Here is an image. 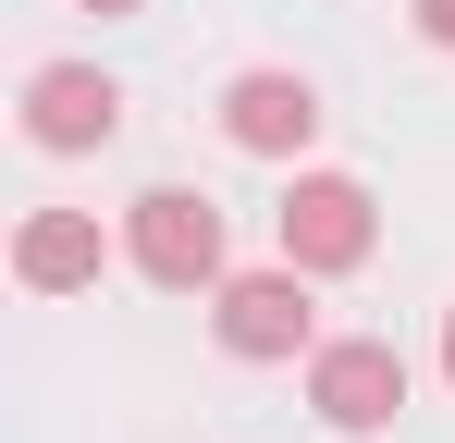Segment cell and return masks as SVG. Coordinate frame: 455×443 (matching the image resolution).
I'll list each match as a JSON object with an SVG mask.
<instances>
[{"mask_svg":"<svg viewBox=\"0 0 455 443\" xmlns=\"http://www.w3.org/2000/svg\"><path fill=\"white\" fill-rule=\"evenodd\" d=\"M124 246H136V271H148L160 295L222 284V210H210L197 185H148V197H136V222H124Z\"/></svg>","mask_w":455,"mask_h":443,"instance_id":"6da1fadb","label":"cell"},{"mask_svg":"<svg viewBox=\"0 0 455 443\" xmlns=\"http://www.w3.org/2000/svg\"><path fill=\"white\" fill-rule=\"evenodd\" d=\"M283 259H296V271H357V259H370V185H345V173H296V185H283Z\"/></svg>","mask_w":455,"mask_h":443,"instance_id":"7a4b0ae2","label":"cell"},{"mask_svg":"<svg viewBox=\"0 0 455 443\" xmlns=\"http://www.w3.org/2000/svg\"><path fill=\"white\" fill-rule=\"evenodd\" d=\"M307 407L332 419V431H394V407H406V358L357 333V345H320L307 358Z\"/></svg>","mask_w":455,"mask_h":443,"instance_id":"3957f363","label":"cell"},{"mask_svg":"<svg viewBox=\"0 0 455 443\" xmlns=\"http://www.w3.org/2000/svg\"><path fill=\"white\" fill-rule=\"evenodd\" d=\"M210 320H222L234 358H296L307 333H320V308H307V271H296V259H283V271H234Z\"/></svg>","mask_w":455,"mask_h":443,"instance_id":"277c9868","label":"cell"},{"mask_svg":"<svg viewBox=\"0 0 455 443\" xmlns=\"http://www.w3.org/2000/svg\"><path fill=\"white\" fill-rule=\"evenodd\" d=\"M25 136L62 148V160H75V148H111L124 136V86H111L99 62H50L37 86H25Z\"/></svg>","mask_w":455,"mask_h":443,"instance_id":"5b68a950","label":"cell"},{"mask_svg":"<svg viewBox=\"0 0 455 443\" xmlns=\"http://www.w3.org/2000/svg\"><path fill=\"white\" fill-rule=\"evenodd\" d=\"M222 136L259 148V160H296V148L320 136V86H307V74H234L222 86Z\"/></svg>","mask_w":455,"mask_h":443,"instance_id":"8992f818","label":"cell"},{"mask_svg":"<svg viewBox=\"0 0 455 443\" xmlns=\"http://www.w3.org/2000/svg\"><path fill=\"white\" fill-rule=\"evenodd\" d=\"M99 271H111V246H99L86 210H37L25 234H12V284L25 295H75V284H99Z\"/></svg>","mask_w":455,"mask_h":443,"instance_id":"52a82bcc","label":"cell"},{"mask_svg":"<svg viewBox=\"0 0 455 443\" xmlns=\"http://www.w3.org/2000/svg\"><path fill=\"white\" fill-rule=\"evenodd\" d=\"M419 37H431V50H455V0H419Z\"/></svg>","mask_w":455,"mask_h":443,"instance_id":"ba28073f","label":"cell"},{"mask_svg":"<svg viewBox=\"0 0 455 443\" xmlns=\"http://www.w3.org/2000/svg\"><path fill=\"white\" fill-rule=\"evenodd\" d=\"M443 382H455V308H443Z\"/></svg>","mask_w":455,"mask_h":443,"instance_id":"9c48e42d","label":"cell"},{"mask_svg":"<svg viewBox=\"0 0 455 443\" xmlns=\"http://www.w3.org/2000/svg\"><path fill=\"white\" fill-rule=\"evenodd\" d=\"M86 12H136V0H86Z\"/></svg>","mask_w":455,"mask_h":443,"instance_id":"30bf717a","label":"cell"}]
</instances>
